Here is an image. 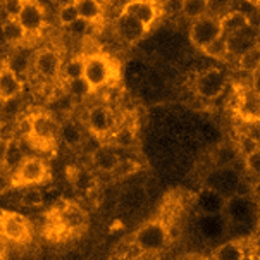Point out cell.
I'll list each match as a JSON object with an SVG mask.
<instances>
[{"label": "cell", "mask_w": 260, "mask_h": 260, "mask_svg": "<svg viewBox=\"0 0 260 260\" xmlns=\"http://www.w3.org/2000/svg\"><path fill=\"white\" fill-rule=\"evenodd\" d=\"M88 228V214L81 205L74 202H64V204L54 207L47 215L45 235L50 240L62 241L73 236H79Z\"/></svg>", "instance_id": "obj_1"}, {"label": "cell", "mask_w": 260, "mask_h": 260, "mask_svg": "<svg viewBox=\"0 0 260 260\" xmlns=\"http://www.w3.org/2000/svg\"><path fill=\"white\" fill-rule=\"evenodd\" d=\"M171 240V229L164 219H150L135 231L133 245L140 253L153 255L166 248Z\"/></svg>", "instance_id": "obj_2"}, {"label": "cell", "mask_w": 260, "mask_h": 260, "mask_svg": "<svg viewBox=\"0 0 260 260\" xmlns=\"http://www.w3.org/2000/svg\"><path fill=\"white\" fill-rule=\"evenodd\" d=\"M59 135V122L50 112L38 111L28 117V133L26 138L31 147L40 150H50L57 143Z\"/></svg>", "instance_id": "obj_3"}, {"label": "cell", "mask_w": 260, "mask_h": 260, "mask_svg": "<svg viewBox=\"0 0 260 260\" xmlns=\"http://www.w3.org/2000/svg\"><path fill=\"white\" fill-rule=\"evenodd\" d=\"M117 69L111 57L104 54L83 55V79L88 83L91 93L107 86L116 78Z\"/></svg>", "instance_id": "obj_4"}, {"label": "cell", "mask_w": 260, "mask_h": 260, "mask_svg": "<svg viewBox=\"0 0 260 260\" xmlns=\"http://www.w3.org/2000/svg\"><path fill=\"white\" fill-rule=\"evenodd\" d=\"M50 179V167L40 157L28 155L11 174V188L38 186Z\"/></svg>", "instance_id": "obj_5"}, {"label": "cell", "mask_w": 260, "mask_h": 260, "mask_svg": "<svg viewBox=\"0 0 260 260\" xmlns=\"http://www.w3.org/2000/svg\"><path fill=\"white\" fill-rule=\"evenodd\" d=\"M0 235L16 245H26L33 238V228L19 212L0 209Z\"/></svg>", "instance_id": "obj_6"}, {"label": "cell", "mask_w": 260, "mask_h": 260, "mask_svg": "<svg viewBox=\"0 0 260 260\" xmlns=\"http://www.w3.org/2000/svg\"><path fill=\"white\" fill-rule=\"evenodd\" d=\"M252 86H240L236 91L235 114L243 124H258L260 121V100Z\"/></svg>", "instance_id": "obj_7"}, {"label": "cell", "mask_w": 260, "mask_h": 260, "mask_svg": "<svg viewBox=\"0 0 260 260\" xmlns=\"http://www.w3.org/2000/svg\"><path fill=\"white\" fill-rule=\"evenodd\" d=\"M221 37V23L219 17L214 16H202L198 19L191 21V28H189V42L193 47L202 50L209 43H212L215 38Z\"/></svg>", "instance_id": "obj_8"}, {"label": "cell", "mask_w": 260, "mask_h": 260, "mask_svg": "<svg viewBox=\"0 0 260 260\" xmlns=\"http://www.w3.org/2000/svg\"><path fill=\"white\" fill-rule=\"evenodd\" d=\"M86 127L95 138H109L116 129V119H114L112 111L105 105L91 107L86 114Z\"/></svg>", "instance_id": "obj_9"}, {"label": "cell", "mask_w": 260, "mask_h": 260, "mask_svg": "<svg viewBox=\"0 0 260 260\" xmlns=\"http://www.w3.org/2000/svg\"><path fill=\"white\" fill-rule=\"evenodd\" d=\"M17 23L23 26L24 33L28 35H38L45 24V9L38 0H23V6L17 14Z\"/></svg>", "instance_id": "obj_10"}, {"label": "cell", "mask_w": 260, "mask_h": 260, "mask_svg": "<svg viewBox=\"0 0 260 260\" xmlns=\"http://www.w3.org/2000/svg\"><path fill=\"white\" fill-rule=\"evenodd\" d=\"M226 85V76L221 69H207L195 79V93L204 99H215L222 93Z\"/></svg>", "instance_id": "obj_11"}, {"label": "cell", "mask_w": 260, "mask_h": 260, "mask_svg": "<svg viewBox=\"0 0 260 260\" xmlns=\"http://www.w3.org/2000/svg\"><path fill=\"white\" fill-rule=\"evenodd\" d=\"M31 68L42 79H55L60 76L62 59L52 48H42L35 54Z\"/></svg>", "instance_id": "obj_12"}, {"label": "cell", "mask_w": 260, "mask_h": 260, "mask_svg": "<svg viewBox=\"0 0 260 260\" xmlns=\"http://www.w3.org/2000/svg\"><path fill=\"white\" fill-rule=\"evenodd\" d=\"M114 29H116L117 37L121 38V42L129 43V45H135L136 42H140L145 37V33L148 31L138 19H135L133 16L126 14L122 11L114 21Z\"/></svg>", "instance_id": "obj_13"}, {"label": "cell", "mask_w": 260, "mask_h": 260, "mask_svg": "<svg viewBox=\"0 0 260 260\" xmlns=\"http://www.w3.org/2000/svg\"><path fill=\"white\" fill-rule=\"evenodd\" d=\"M122 12L133 16L145 28L150 29L157 21L158 14H160V9H158V4L155 0H129V2L124 4Z\"/></svg>", "instance_id": "obj_14"}, {"label": "cell", "mask_w": 260, "mask_h": 260, "mask_svg": "<svg viewBox=\"0 0 260 260\" xmlns=\"http://www.w3.org/2000/svg\"><path fill=\"white\" fill-rule=\"evenodd\" d=\"M23 79L16 76L12 69L9 68L4 60L0 64V102H9V100H16L17 96L23 93Z\"/></svg>", "instance_id": "obj_15"}, {"label": "cell", "mask_w": 260, "mask_h": 260, "mask_svg": "<svg viewBox=\"0 0 260 260\" xmlns=\"http://www.w3.org/2000/svg\"><path fill=\"white\" fill-rule=\"evenodd\" d=\"M119 157L116 152L112 150V147L109 145H102L91 153V164L95 166V169H99L100 173H112V169L117 166Z\"/></svg>", "instance_id": "obj_16"}, {"label": "cell", "mask_w": 260, "mask_h": 260, "mask_svg": "<svg viewBox=\"0 0 260 260\" xmlns=\"http://www.w3.org/2000/svg\"><path fill=\"white\" fill-rule=\"evenodd\" d=\"M221 23V35L222 37H231L235 33H240L243 29L250 28L252 23H250V17L243 14V12H229L224 17L219 19Z\"/></svg>", "instance_id": "obj_17"}, {"label": "cell", "mask_w": 260, "mask_h": 260, "mask_svg": "<svg viewBox=\"0 0 260 260\" xmlns=\"http://www.w3.org/2000/svg\"><path fill=\"white\" fill-rule=\"evenodd\" d=\"M74 6L78 9L79 19L85 21V23L95 24L102 21L104 7L100 0H78V2H74Z\"/></svg>", "instance_id": "obj_18"}, {"label": "cell", "mask_w": 260, "mask_h": 260, "mask_svg": "<svg viewBox=\"0 0 260 260\" xmlns=\"http://www.w3.org/2000/svg\"><path fill=\"white\" fill-rule=\"evenodd\" d=\"M57 140L64 142L68 147H79L85 140V131H83V126L76 121H66L62 124H59V135H57Z\"/></svg>", "instance_id": "obj_19"}, {"label": "cell", "mask_w": 260, "mask_h": 260, "mask_svg": "<svg viewBox=\"0 0 260 260\" xmlns=\"http://www.w3.org/2000/svg\"><path fill=\"white\" fill-rule=\"evenodd\" d=\"M28 157V153L24 152L23 145H21L19 140L16 136H11L7 140V148H6V153H4V160H2V166L6 167L7 171H14L24 158Z\"/></svg>", "instance_id": "obj_20"}, {"label": "cell", "mask_w": 260, "mask_h": 260, "mask_svg": "<svg viewBox=\"0 0 260 260\" xmlns=\"http://www.w3.org/2000/svg\"><path fill=\"white\" fill-rule=\"evenodd\" d=\"M245 257L246 248L240 240L226 241L214 252V260H243Z\"/></svg>", "instance_id": "obj_21"}, {"label": "cell", "mask_w": 260, "mask_h": 260, "mask_svg": "<svg viewBox=\"0 0 260 260\" xmlns=\"http://www.w3.org/2000/svg\"><path fill=\"white\" fill-rule=\"evenodd\" d=\"M2 38L6 40L7 43H11V45H19L21 42H24L26 38H28V35L24 33L23 26L17 23V19H7L4 21L2 24Z\"/></svg>", "instance_id": "obj_22"}, {"label": "cell", "mask_w": 260, "mask_h": 260, "mask_svg": "<svg viewBox=\"0 0 260 260\" xmlns=\"http://www.w3.org/2000/svg\"><path fill=\"white\" fill-rule=\"evenodd\" d=\"M6 64L12 69V73H14L16 76L23 78V76L28 74L29 68L33 66V59H31V55H29L28 52L16 50L14 54L11 55V59L6 60Z\"/></svg>", "instance_id": "obj_23"}, {"label": "cell", "mask_w": 260, "mask_h": 260, "mask_svg": "<svg viewBox=\"0 0 260 260\" xmlns=\"http://www.w3.org/2000/svg\"><path fill=\"white\" fill-rule=\"evenodd\" d=\"M202 54L212 57L215 60H221V62H226L229 59V55H231V52H229V45H228V38L226 37H219L215 38L212 43H209L205 48H202Z\"/></svg>", "instance_id": "obj_24"}, {"label": "cell", "mask_w": 260, "mask_h": 260, "mask_svg": "<svg viewBox=\"0 0 260 260\" xmlns=\"http://www.w3.org/2000/svg\"><path fill=\"white\" fill-rule=\"evenodd\" d=\"M209 11V0H183L181 2V12L186 19L195 21L198 17L207 16Z\"/></svg>", "instance_id": "obj_25"}, {"label": "cell", "mask_w": 260, "mask_h": 260, "mask_svg": "<svg viewBox=\"0 0 260 260\" xmlns=\"http://www.w3.org/2000/svg\"><path fill=\"white\" fill-rule=\"evenodd\" d=\"M60 76H62L64 81L83 78V55H78L69 60L68 64H62V68H60Z\"/></svg>", "instance_id": "obj_26"}, {"label": "cell", "mask_w": 260, "mask_h": 260, "mask_svg": "<svg viewBox=\"0 0 260 260\" xmlns=\"http://www.w3.org/2000/svg\"><path fill=\"white\" fill-rule=\"evenodd\" d=\"M260 68V57H258V45L246 50L245 54L240 55V69L241 71L252 73L253 69Z\"/></svg>", "instance_id": "obj_27"}, {"label": "cell", "mask_w": 260, "mask_h": 260, "mask_svg": "<svg viewBox=\"0 0 260 260\" xmlns=\"http://www.w3.org/2000/svg\"><path fill=\"white\" fill-rule=\"evenodd\" d=\"M138 169H140V166L136 164V162L127 160V158H119L117 166L114 167L111 174L114 176V178H117V179H124V178H127V176L135 174Z\"/></svg>", "instance_id": "obj_28"}, {"label": "cell", "mask_w": 260, "mask_h": 260, "mask_svg": "<svg viewBox=\"0 0 260 260\" xmlns=\"http://www.w3.org/2000/svg\"><path fill=\"white\" fill-rule=\"evenodd\" d=\"M66 93H69L73 99H79V96L91 93V90L85 79L78 78V79H71V81H66Z\"/></svg>", "instance_id": "obj_29"}, {"label": "cell", "mask_w": 260, "mask_h": 260, "mask_svg": "<svg viewBox=\"0 0 260 260\" xmlns=\"http://www.w3.org/2000/svg\"><path fill=\"white\" fill-rule=\"evenodd\" d=\"M21 204L24 207H40L43 204V195L37 186H26L21 195Z\"/></svg>", "instance_id": "obj_30"}, {"label": "cell", "mask_w": 260, "mask_h": 260, "mask_svg": "<svg viewBox=\"0 0 260 260\" xmlns=\"http://www.w3.org/2000/svg\"><path fill=\"white\" fill-rule=\"evenodd\" d=\"M57 17H59V23L62 26H71L76 23V21H79V14H78V9L74 6V2L60 7Z\"/></svg>", "instance_id": "obj_31"}, {"label": "cell", "mask_w": 260, "mask_h": 260, "mask_svg": "<svg viewBox=\"0 0 260 260\" xmlns=\"http://www.w3.org/2000/svg\"><path fill=\"white\" fill-rule=\"evenodd\" d=\"M245 162H246V169H248L252 174L258 176V173H260V148L253 150V152H250V153H246Z\"/></svg>", "instance_id": "obj_32"}, {"label": "cell", "mask_w": 260, "mask_h": 260, "mask_svg": "<svg viewBox=\"0 0 260 260\" xmlns=\"http://www.w3.org/2000/svg\"><path fill=\"white\" fill-rule=\"evenodd\" d=\"M21 6H23V0H4V12L9 19H16L21 11Z\"/></svg>", "instance_id": "obj_33"}, {"label": "cell", "mask_w": 260, "mask_h": 260, "mask_svg": "<svg viewBox=\"0 0 260 260\" xmlns=\"http://www.w3.org/2000/svg\"><path fill=\"white\" fill-rule=\"evenodd\" d=\"M250 74H252V88L257 93H260V68L253 69Z\"/></svg>", "instance_id": "obj_34"}, {"label": "cell", "mask_w": 260, "mask_h": 260, "mask_svg": "<svg viewBox=\"0 0 260 260\" xmlns=\"http://www.w3.org/2000/svg\"><path fill=\"white\" fill-rule=\"evenodd\" d=\"M7 140H9V138H6V136L0 135V164H2L4 153H6V148H7Z\"/></svg>", "instance_id": "obj_35"}, {"label": "cell", "mask_w": 260, "mask_h": 260, "mask_svg": "<svg viewBox=\"0 0 260 260\" xmlns=\"http://www.w3.org/2000/svg\"><path fill=\"white\" fill-rule=\"evenodd\" d=\"M0 260H7V258H6V252H4L2 246H0Z\"/></svg>", "instance_id": "obj_36"}, {"label": "cell", "mask_w": 260, "mask_h": 260, "mask_svg": "<svg viewBox=\"0 0 260 260\" xmlns=\"http://www.w3.org/2000/svg\"><path fill=\"white\" fill-rule=\"evenodd\" d=\"M243 260H257V258H253V257H248V255H246V257H245Z\"/></svg>", "instance_id": "obj_37"}, {"label": "cell", "mask_w": 260, "mask_h": 260, "mask_svg": "<svg viewBox=\"0 0 260 260\" xmlns=\"http://www.w3.org/2000/svg\"><path fill=\"white\" fill-rule=\"evenodd\" d=\"M74 2H78V0H74Z\"/></svg>", "instance_id": "obj_38"}]
</instances>
